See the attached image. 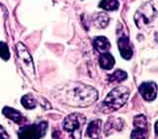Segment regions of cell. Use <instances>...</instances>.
Instances as JSON below:
<instances>
[{"label":"cell","mask_w":158,"mask_h":139,"mask_svg":"<svg viewBox=\"0 0 158 139\" xmlns=\"http://www.w3.org/2000/svg\"><path fill=\"white\" fill-rule=\"evenodd\" d=\"M48 123L41 122L39 125L22 126L19 130V139H40L44 136L47 132Z\"/></svg>","instance_id":"277c9868"},{"label":"cell","mask_w":158,"mask_h":139,"mask_svg":"<svg viewBox=\"0 0 158 139\" xmlns=\"http://www.w3.org/2000/svg\"><path fill=\"white\" fill-rule=\"evenodd\" d=\"M93 47L97 51L104 53L107 52L111 47V43L105 37H97L93 41Z\"/></svg>","instance_id":"8fae6325"},{"label":"cell","mask_w":158,"mask_h":139,"mask_svg":"<svg viewBox=\"0 0 158 139\" xmlns=\"http://www.w3.org/2000/svg\"><path fill=\"white\" fill-rule=\"evenodd\" d=\"M2 112H3V115H4L5 117L9 118V120L13 121L14 122L18 123V125H22V123H23L25 121H26V120L24 118V117H23V115H22L21 112H18L17 110H14V108H12L5 107V108H3Z\"/></svg>","instance_id":"30bf717a"},{"label":"cell","mask_w":158,"mask_h":139,"mask_svg":"<svg viewBox=\"0 0 158 139\" xmlns=\"http://www.w3.org/2000/svg\"><path fill=\"white\" fill-rule=\"evenodd\" d=\"M148 129H140L135 128L131 133V139H147Z\"/></svg>","instance_id":"d6986e66"},{"label":"cell","mask_w":158,"mask_h":139,"mask_svg":"<svg viewBox=\"0 0 158 139\" xmlns=\"http://www.w3.org/2000/svg\"><path fill=\"white\" fill-rule=\"evenodd\" d=\"M86 118L81 113H71L63 121V129L72 139H81L82 127L85 125Z\"/></svg>","instance_id":"7a4b0ae2"},{"label":"cell","mask_w":158,"mask_h":139,"mask_svg":"<svg viewBox=\"0 0 158 139\" xmlns=\"http://www.w3.org/2000/svg\"><path fill=\"white\" fill-rule=\"evenodd\" d=\"M99 64H100L101 68L105 69V70H110L115 65V58H114L112 54L104 52L99 58Z\"/></svg>","instance_id":"4fadbf2b"},{"label":"cell","mask_w":158,"mask_h":139,"mask_svg":"<svg viewBox=\"0 0 158 139\" xmlns=\"http://www.w3.org/2000/svg\"><path fill=\"white\" fill-rule=\"evenodd\" d=\"M123 127V121L121 120V118L113 117V118H110V120L107 121L105 128H104V132H105L106 135H109L114 131L122 130Z\"/></svg>","instance_id":"9c48e42d"},{"label":"cell","mask_w":158,"mask_h":139,"mask_svg":"<svg viewBox=\"0 0 158 139\" xmlns=\"http://www.w3.org/2000/svg\"><path fill=\"white\" fill-rule=\"evenodd\" d=\"M110 21V19L105 13H98L96 16L94 17V23H95L96 27L98 28H106L108 26V23Z\"/></svg>","instance_id":"5bb4252c"},{"label":"cell","mask_w":158,"mask_h":139,"mask_svg":"<svg viewBox=\"0 0 158 139\" xmlns=\"http://www.w3.org/2000/svg\"><path fill=\"white\" fill-rule=\"evenodd\" d=\"M155 132L158 134V121H157L156 123H155Z\"/></svg>","instance_id":"7402d4cb"},{"label":"cell","mask_w":158,"mask_h":139,"mask_svg":"<svg viewBox=\"0 0 158 139\" xmlns=\"http://www.w3.org/2000/svg\"><path fill=\"white\" fill-rule=\"evenodd\" d=\"M0 139H9V136L7 134L6 130H5L3 126L1 125H0Z\"/></svg>","instance_id":"44dd1931"},{"label":"cell","mask_w":158,"mask_h":139,"mask_svg":"<svg viewBox=\"0 0 158 139\" xmlns=\"http://www.w3.org/2000/svg\"><path fill=\"white\" fill-rule=\"evenodd\" d=\"M21 103L23 107L27 110H33L37 107V102L32 95H25L21 99Z\"/></svg>","instance_id":"e0dca14e"},{"label":"cell","mask_w":158,"mask_h":139,"mask_svg":"<svg viewBox=\"0 0 158 139\" xmlns=\"http://www.w3.org/2000/svg\"><path fill=\"white\" fill-rule=\"evenodd\" d=\"M118 51L121 52V55L123 58L125 59H131L132 56V48L130 43V39L127 35L123 34L121 35L118 39Z\"/></svg>","instance_id":"ba28073f"},{"label":"cell","mask_w":158,"mask_h":139,"mask_svg":"<svg viewBox=\"0 0 158 139\" xmlns=\"http://www.w3.org/2000/svg\"><path fill=\"white\" fill-rule=\"evenodd\" d=\"M139 93L145 101L151 102L157 96V85L154 82H144L139 87Z\"/></svg>","instance_id":"52a82bcc"},{"label":"cell","mask_w":158,"mask_h":139,"mask_svg":"<svg viewBox=\"0 0 158 139\" xmlns=\"http://www.w3.org/2000/svg\"><path fill=\"white\" fill-rule=\"evenodd\" d=\"M155 9L149 3L144 4L137 10L135 15V21L138 28L149 25L155 17Z\"/></svg>","instance_id":"8992f818"},{"label":"cell","mask_w":158,"mask_h":139,"mask_svg":"<svg viewBox=\"0 0 158 139\" xmlns=\"http://www.w3.org/2000/svg\"><path fill=\"white\" fill-rule=\"evenodd\" d=\"M120 6L118 0H102L99 4V7L104 9V10H108V11H115Z\"/></svg>","instance_id":"9a60e30c"},{"label":"cell","mask_w":158,"mask_h":139,"mask_svg":"<svg viewBox=\"0 0 158 139\" xmlns=\"http://www.w3.org/2000/svg\"><path fill=\"white\" fill-rule=\"evenodd\" d=\"M0 57L4 59V60H8L10 57L8 46L3 42H0Z\"/></svg>","instance_id":"ffe728a7"},{"label":"cell","mask_w":158,"mask_h":139,"mask_svg":"<svg viewBox=\"0 0 158 139\" xmlns=\"http://www.w3.org/2000/svg\"><path fill=\"white\" fill-rule=\"evenodd\" d=\"M17 51H18V56L20 59V65H21L22 69L26 72V74L29 77H34L35 76V67L33 63V59L30 55L28 49L23 43H19L17 44Z\"/></svg>","instance_id":"5b68a950"},{"label":"cell","mask_w":158,"mask_h":139,"mask_svg":"<svg viewBox=\"0 0 158 139\" xmlns=\"http://www.w3.org/2000/svg\"><path fill=\"white\" fill-rule=\"evenodd\" d=\"M73 97L77 102V106L86 107L97 100L98 93L95 89L90 86L81 85L73 90Z\"/></svg>","instance_id":"3957f363"},{"label":"cell","mask_w":158,"mask_h":139,"mask_svg":"<svg viewBox=\"0 0 158 139\" xmlns=\"http://www.w3.org/2000/svg\"><path fill=\"white\" fill-rule=\"evenodd\" d=\"M133 125L135 128H140V129H148V122L147 118L143 115H138L133 120Z\"/></svg>","instance_id":"ac0fdd59"},{"label":"cell","mask_w":158,"mask_h":139,"mask_svg":"<svg viewBox=\"0 0 158 139\" xmlns=\"http://www.w3.org/2000/svg\"><path fill=\"white\" fill-rule=\"evenodd\" d=\"M128 97H130V89L127 87H116L109 93V95L104 101V106L111 110V112L117 111L127 103Z\"/></svg>","instance_id":"6da1fadb"},{"label":"cell","mask_w":158,"mask_h":139,"mask_svg":"<svg viewBox=\"0 0 158 139\" xmlns=\"http://www.w3.org/2000/svg\"><path fill=\"white\" fill-rule=\"evenodd\" d=\"M101 125H102L101 120H95L91 121L87 127L86 134L92 139H98L101 131Z\"/></svg>","instance_id":"7c38bea8"},{"label":"cell","mask_w":158,"mask_h":139,"mask_svg":"<svg viewBox=\"0 0 158 139\" xmlns=\"http://www.w3.org/2000/svg\"><path fill=\"white\" fill-rule=\"evenodd\" d=\"M127 77V72L121 70V69H118L114 73H112L110 76H109L108 80L109 82H122L123 80H126Z\"/></svg>","instance_id":"2e32d148"}]
</instances>
